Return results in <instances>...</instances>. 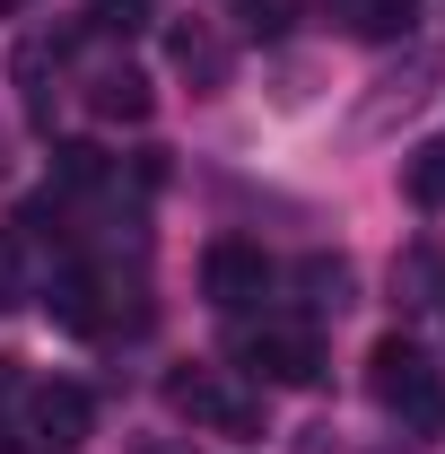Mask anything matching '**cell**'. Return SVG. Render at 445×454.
I'll list each match as a JSON object with an SVG mask.
<instances>
[{"label":"cell","mask_w":445,"mask_h":454,"mask_svg":"<svg viewBox=\"0 0 445 454\" xmlns=\"http://www.w3.org/2000/svg\"><path fill=\"white\" fill-rule=\"evenodd\" d=\"M367 394L385 402V411H402V419H437V367H428V349H419V340H376V349H367Z\"/></svg>","instance_id":"1"},{"label":"cell","mask_w":445,"mask_h":454,"mask_svg":"<svg viewBox=\"0 0 445 454\" xmlns=\"http://www.w3.org/2000/svg\"><path fill=\"white\" fill-rule=\"evenodd\" d=\"M167 411L192 419V428H210V437H254V428H262V411L236 394L227 376H210V367H175L167 376Z\"/></svg>","instance_id":"2"},{"label":"cell","mask_w":445,"mask_h":454,"mask_svg":"<svg viewBox=\"0 0 445 454\" xmlns=\"http://www.w3.org/2000/svg\"><path fill=\"white\" fill-rule=\"evenodd\" d=\"M201 297H210L219 315H254V306L271 297V254L245 245V236H219V245L201 254Z\"/></svg>","instance_id":"3"},{"label":"cell","mask_w":445,"mask_h":454,"mask_svg":"<svg viewBox=\"0 0 445 454\" xmlns=\"http://www.w3.org/2000/svg\"><path fill=\"white\" fill-rule=\"evenodd\" d=\"M236 358H245V376H254V385H288V394L324 376V340L306 333V324H262V333H245Z\"/></svg>","instance_id":"4"},{"label":"cell","mask_w":445,"mask_h":454,"mask_svg":"<svg viewBox=\"0 0 445 454\" xmlns=\"http://www.w3.org/2000/svg\"><path fill=\"white\" fill-rule=\"evenodd\" d=\"M35 437L53 454H70L88 437V394H79V385H35Z\"/></svg>","instance_id":"5"},{"label":"cell","mask_w":445,"mask_h":454,"mask_svg":"<svg viewBox=\"0 0 445 454\" xmlns=\"http://www.w3.org/2000/svg\"><path fill=\"white\" fill-rule=\"evenodd\" d=\"M167 53H175V70H183L201 97H219V88H227V44L210 35V27H175V35H167Z\"/></svg>","instance_id":"6"},{"label":"cell","mask_w":445,"mask_h":454,"mask_svg":"<svg viewBox=\"0 0 445 454\" xmlns=\"http://www.w3.org/2000/svg\"><path fill=\"white\" fill-rule=\"evenodd\" d=\"M97 297H105V288L70 271V280H53V288H44V315H53L61 333H105V306H97Z\"/></svg>","instance_id":"7"},{"label":"cell","mask_w":445,"mask_h":454,"mask_svg":"<svg viewBox=\"0 0 445 454\" xmlns=\"http://www.w3.org/2000/svg\"><path fill=\"white\" fill-rule=\"evenodd\" d=\"M445 297V262H437V245H410L402 262H393V306H437Z\"/></svg>","instance_id":"8"},{"label":"cell","mask_w":445,"mask_h":454,"mask_svg":"<svg viewBox=\"0 0 445 454\" xmlns=\"http://www.w3.org/2000/svg\"><path fill=\"white\" fill-rule=\"evenodd\" d=\"M88 106L105 114V122H149L158 97H149V79H140V70H105V79L88 88Z\"/></svg>","instance_id":"9"},{"label":"cell","mask_w":445,"mask_h":454,"mask_svg":"<svg viewBox=\"0 0 445 454\" xmlns=\"http://www.w3.org/2000/svg\"><path fill=\"white\" fill-rule=\"evenodd\" d=\"M53 184L61 192H97V184H105V149H97V140H61L53 149Z\"/></svg>","instance_id":"10"},{"label":"cell","mask_w":445,"mask_h":454,"mask_svg":"<svg viewBox=\"0 0 445 454\" xmlns=\"http://www.w3.org/2000/svg\"><path fill=\"white\" fill-rule=\"evenodd\" d=\"M402 184H410V201H419V210H445V140H428V149H410V167H402Z\"/></svg>","instance_id":"11"},{"label":"cell","mask_w":445,"mask_h":454,"mask_svg":"<svg viewBox=\"0 0 445 454\" xmlns=\"http://www.w3.org/2000/svg\"><path fill=\"white\" fill-rule=\"evenodd\" d=\"M297 280L315 288V297H306V306H349V262H340V254H315V262H306V271H297Z\"/></svg>","instance_id":"12"},{"label":"cell","mask_w":445,"mask_h":454,"mask_svg":"<svg viewBox=\"0 0 445 454\" xmlns=\"http://www.w3.org/2000/svg\"><path fill=\"white\" fill-rule=\"evenodd\" d=\"M140 9H149V0H97V27H105V35H140V27H149Z\"/></svg>","instance_id":"13"},{"label":"cell","mask_w":445,"mask_h":454,"mask_svg":"<svg viewBox=\"0 0 445 454\" xmlns=\"http://www.w3.org/2000/svg\"><path fill=\"white\" fill-rule=\"evenodd\" d=\"M18 227H27L35 245H44V236L61 245V201H27V210H18Z\"/></svg>","instance_id":"14"},{"label":"cell","mask_w":445,"mask_h":454,"mask_svg":"<svg viewBox=\"0 0 445 454\" xmlns=\"http://www.w3.org/2000/svg\"><path fill=\"white\" fill-rule=\"evenodd\" d=\"M245 27H254V35H279V27H288V9H279V0H245Z\"/></svg>","instance_id":"15"},{"label":"cell","mask_w":445,"mask_h":454,"mask_svg":"<svg viewBox=\"0 0 445 454\" xmlns=\"http://www.w3.org/2000/svg\"><path fill=\"white\" fill-rule=\"evenodd\" d=\"M9 297H18V245L0 236V306H9Z\"/></svg>","instance_id":"16"},{"label":"cell","mask_w":445,"mask_h":454,"mask_svg":"<svg viewBox=\"0 0 445 454\" xmlns=\"http://www.w3.org/2000/svg\"><path fill=\"white\" fill-rule=\"evenodd\" d=\"M0 9H18V0H0Z\"/></svg>","instance_id":"17"}]
</instances>
